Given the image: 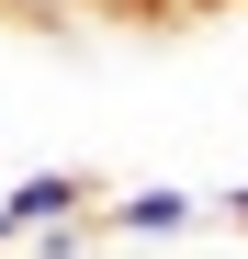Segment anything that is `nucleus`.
<instances>
[{
	"label": "nucleus",
	"mask_w": 248,
	"mask_h": 259,
	"mask_svg": "<svg viewBox=\"0 0 248 259\" xmlns=\"http://www.w3.org/2000/svg\"><path fill=\"white\" fill-rule=\"evenodd\" d=\"M91 226H102V214H79V226H46V237H23L34 259H91Z\"/></svg>",
	"instance_id": "7ed1b4c3"
},
{
	"label": "nucleus",
	"mask_w": 248,
	"mask_h": 259,
	"mask_svg": "<svg viewBox=\"0 0 248 259\" xmlns=\"http://www.w3.org/2000/svg\"><path fill=\"white\" fill-rule=\"evenodd\" d=\"M79 214H102V181H91V169H23V181L0 192L12 248H23V237H46V226H79Z\"/></svg>",
	"instance_id": "f257e3e1"
},
{
	"label": "nucleus",
	"mask_w": 248,
	"mask_h": 259,
	"mask_svg": "<svg viewBox=\"0 0 248 259\" xmlns=\"http://www.w3.org/2000/svg\"><path fill=\"white\" fill-rule=\"evenodd\" d=\"M203 214H215V203H203L192 181H147V192H102V226H113V237H192Z\"/></svg>",
	"instance_id": "f03ea898"
}]
</instances>
